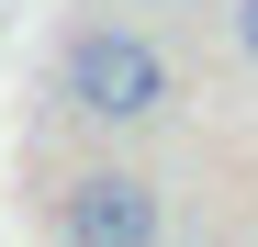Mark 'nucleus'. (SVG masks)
Masks as SVG:
<instances>
[{"instance_id":"f257e3e1","label":"nucleus","mask_w":258,"mask_h":247,"mask_svg":"<svg viewBox=\"0 0 258 247\" xmlns=\"http://www.w3.org/2000/svg\"><path fill=\"white\" fill-rule=\"evenodd\" d=\"M68 101L90 112V124H146L157 101H168V56L146 45L135 23H90L68 45Z\"/></svg>"},{"instance_id":"f03ea898","label":"nucleus","mask_w":258,"mask_h":247,"mask_svg":"<svg viewBox=\"0 0 258 247\" xmlns=\"http://www.w3.org/2000/svg\"><path fill=\"white\" fill-rule=\"evenodd\" d=\"M68 247H157V191L135 169L68 180Z\"/></svg>"},{"instance_id":"7ed1b4c3","label":"nucleus","mask_w":258,"mask_h":247,"mask_svg":"<svg viewBox=\"0 0 258 247\" xmlns=\"http://www.w3.org/2000/svg\"><path fill=\"white\" fill-rule=\"evenodd\" d=\"M236 45H247V56H258V0H236Z\"/></svg>"}]
</instances>
